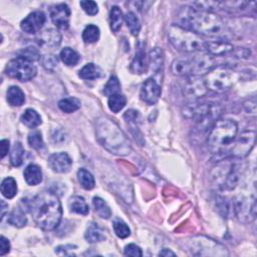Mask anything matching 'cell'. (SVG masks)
Instances as JSON below:
<instances>
[{"instance_id": "1", "label": "cell", "mask_w": 257, "mask_h": 257, "mask_svg": "<svg viewBox=\"0 0 257 257\" xmlns=\"http://www.w3.org/2000/svg\"><path fill=\"white\" fill-rule=\"evenodd\" d=\"M179 24L186 30H189L198 35L216 36L220 34L224 29L222 18L212 12L189 6L182 7L178 14Z\"/></svg>"}, {"instance_id": "2", "label": "cell", "mask_w": 257, "mask_h": 257, "mask_svg": "<svg viewBox=\"0 0 257 257\" xmlns=\"http://www.w3.org/2000/svg\"><path fill=\"white\" fill-rule=\"evenodd\" d=\"M30 211L35 224L44 231H53L63 217V207L59 197L49 191H43L33 197Z\"/></svg>"}, {"instance_id": "3", "label": "cell", "mask_w": 257, "mask_h": 257, "mask_svg": "<svg viewBox=\"0 0 257 257\" xmlns=\"http://www.w3.org/2000/svg\"><path fill=\"white\" fill-rule=\"evenodd\" d=\"M96 135L98 143L108 152L117 156H127L132 151V145L120 127L111 119L100 117L96 124Z\"/></svg>"}, {"instance_id": "4", "label": "cell", "mask_w": 257, "mask_h": 257, "mask_svg": "<svg viewBox=\"0 0 257 257\" xmlns=\"http://www.w3.org/2000/svg\"><path fill=\"white\" fill-rule=\"evenodd\" d=\"M238 133V126L232 120H218L211 128L208 147L213 153H220L233 143Z\"/></svg>"}, {"instance_id": "5", "label": "cell", "mask_w": 257, "mask_h": 257, "mask_svg": "<svg viewBox=\"0 0 257 257\" xmlns=\"http://www.w3.org/2000/svg\"><path fill=\"white\" fill-rule=\"evenodd\" d=\"M168 37L176 49L184 53H198L205 49L206 41L197 33L180 27L179 24L171 25L168 31Z\"/></svg>"}, {"instance_id": "6", "label": "cell", "mask_w": 257, "mask_h": 257, "mask_svg": "<svg viewBox=\"0 0 257 257\" xmlns=\"http://www.w3.org/2000/svg\"><path fill=\"white\" fill-rule=\"evenodd\" d=\"M182 114L186 119L196 122L201 128H207L218 121L222 114V109L217 104H201L193 101L183 108Z\"/></svg>"}, {"instance_id": "7", "label": "cell", "mask_w": 257, "mask_h": 257, "mask_svg": "<svg viewBox=\"0 0 257 257\" xmlns=\"http://www.w3.org/2000/svg\"><path fill=\"white\" fill-rule=\"evenodd\" d=\"M204 81L207 89L222 94L232 89L237 81V74L232 68L227 65H216L206 74Z\"/></svg>"}, {"instance_id": "8", "label": "cell", "mask_w": 257, "mask_h": 257, "mask_svg": "<svg viewBox=\"0 0 257 257\" xmlns=\"http://www.w3.org/2000/svg\"><path fill=\"white\" fill-rule=\"evenodd\" d=\"M186 249L190 254L196 256H227L226 247L205 236H197L187 240Z\"/></svg>"}, {"instance_id": "9", "label": "cell", "mask_w": 257, "mask_h": 257, "mask_svg": "<svg viewBox=\"0 0 257 257\" xmlns=\"http://www.w3.org/2000/svg\"><path fill=\"white\" fill-rule=\"evenodd\" d=\"M212 179L218 187L224 190H233L238 183V172L236 164L228 159L223 160L212 172Z\"/></svg>"}, {"instance_id": "10", "label": "cell", "mask_w": 257, "mask_h": 257, "mask_svg": "<svg viewBox=\"0 0 257 257\" xmlns=\"http://www.w3.org/2000/svg\"><path fill=\"white\" fill-rule=\"evenodd\" d=\"M5 72L19 82H29L36 75L37 68L33 62L18 56L7 64Z\"/></svg>"}, {"instance_id": "11", "label": "cell", "mask_w": 257, "mask_h": 257, "mask_svg": "<svg viewBox=\"0 0 257 257\" xmlns=\"http://www.w3.org/2000/svg\"><path fill=\"white\" fill-rule=\"evenodd\" d=\"M256 134L254 131L243 132L232 143V147L229 150L228 158L241 159L246 157L255 145Z\"/></svg>"}, {"instance_id": "12", "label": "cell", "mask_w": 257, "mask_h": 257, "mask_svg": "<svg viewBox=\"0 0 257 257\" xmlns=\"http://www.w3.org/2000/svg\"><path fill=\"white\" fill-rule=\"evenodd\" d=\"M236 217L243 223H250L256 217V199L254 196L237 197L233 202Z\"/></svg>"}, {"instance_id": "13", "label": "cell", "mask_w": 257, "mask_h": 257, "mask_svg": "<svg viewBox=\"0 0 257 257\" xmlns=\"http://www.w3.org/2000/svg\"><path fill=\"white\" fill-rule=\"evenodd\" d=\"M190 67H191V75H204L210 72L215 66L216 62L215 59L206 53H198L194 57L189 59Z\"/></svg>"}, {"instance_id": "14", "label": "cell", "mask_w": 257, "mask_h": 257, "mask_svg": "<svg viewBox=\"0 0 257 257\" xmlns=\"http://www.w3.org/2000/svg\"><path fill=\"white\" fill-rule=\"evenodd\" d=\"M182 91L185 97L194 100L206 95L207 87L206 84H205V81L201 79L200 76L189 75L184 82Z\"/></svg>"}, {"instance_id": "15", "label": "cell", "mask_w": 257, "mask_h": 257, "mask_svg": "<svg viewBox=\"0 0 257 257\" xmlns=\"http://www.w3.org/2000/svg\"><path fill=\"white\" fill-rule=\"evenodd\" d=\"M49 15L59 30L66 31L69 27L70 9L65 3H61L50 8Z\"/></svg>"}, {"instance_id": "16", "label": "cell", "mask_w": 257, "mask_h": 257, "mask_svg": "<svg viewBox=\"0 0 257 257\" xmlns=\"http://www.w3.org/2000/svg\"><path fill=\"white\" fill-rule=\"evenodd\" d=\"M161 87L159 84L154 79H148L145 81V83L142 85L141 92H140V97L146 104L153 106L159 100L161 96Z\"/></svg>"}, {"instance_id": "17", "label": "cell", "mask_w": 257, "mask_h": 257, "mask_svg": "<svg viewBox=\"0 0 257 257\" xmlns=\"http://www.w3.org/2000/svg\"><path fill=\"white\" fill-rule=\"evenodd\" d=\"M46 16L42 11H34L21 21L20 28L24 32L34 34L43 28Z\"/></svg>"}, {"instance_id": "18", "label": "cell", "mask_w": 257, "mask_h": 257, "mask_svg": "<svg viewBox=\"0 0 257 257\" xmlns=\"http://www.w3.org/2000/svg\"><path fill=\"white\" fill-rule=\"evenodd\" d=\"M47 164L49 168L56 173H67L71 169L72 160L67 155L66 153H56L51 155L48 160Z\"/></svg>"}, {"instance_id": "19", "label": "cell", "mask_w": 257, "mask_h": 257, "mask_svg": "<svg viewBox=\"0 0 257 257\" xmlns=\"http://www.w3.org/2000/svg\"><path fill=\"white\" fill-rule=\"evenodd\" d=\"M205 50H207L209 55L213 56H225L234 50V46L228 41L218 39L205 42Z\"/></svg>"}, {"instance_id": "20", "label": "cell", "mask_w": 257, "mask_h": 257, "mask_svg": "<svg viewBox=\"0 0 257 257\" xmlns=\"http://www.w3.org/2000/svg\"><path fill=\"white\" fill-rule=\"evenodd\" d=\"M37 41L40 46L45 48H55L61 44L62 35L58 31L47 30L40 33L37 38Z\"/></svg>"}, {"instance_id": "21", "label": "cell", "mask_w": 257, "mask_h": 257, "mask_svg": "<svg viewBox=\"0 0 257 257\" xmlns=\"http://www.w3.org/2000/svg\"><path fill=\"white\" fill-rule=\"evenodd\" d=\"M23 175L25 181L31 186H36L40 184L42 181V171L37 165H29L25 168Z\"/></svg>"}, {"instance_id": "22", "label": "cell", "mask_w": 257, "mask_h": 257, "mask_svg": "<svg viewBox=\"0 0 257 257\" xmlns=\"http://www.w3.org/2000/svg\"><path fill=\"white\" fill-rule=\"evenodd\" d=\"M85 238L89 243H97L106 239L105 232L96 223H91L85 233Z\"/></svg>"}, {"instance_id": "23", "label": "cell", "mask_w": 257, "mask_h": 257, "mask_svg": "<svg viewBox=\"0 0 257 257\" xmlns=\"http://www.w3.org/2000/svg\"><path fill=\"white\" fill-rule=\"evenodd\" d=\"M68 206L71 212L81 215H87L90 212L89 205L86 200L81 196H73L68 201Z\"/></svg>"}, {"instance_id": "24", "label": "cell", "mask_w": 257, "mask_h": 257, "mask_svg": "<svg viewBox=\"0 0 257 257\" xmlns=\"http://www.w3.org/2000/svg\"><path fill=\"white\" fill-rule=\"evenodd\" d=\"M171 70L178 76H189L191 75V67L189 59H178L173 62Z\"/></svg>"}, {"instance_id": "25", "label": "cell", "mask_w": 257, "mask_h": 257, "mask_svg": "<svg viewBox=\"0 0 257 257\" xmlns=\"http://www.w3.org/2000/svg\"><path fill=\"white\" fill-rule=\"evenodd\" d=\"M6 96H7L8 104L12 107H21L25 101L24 93L21 91V89L15 86L10 87L7 90Z\"/></svg>"}, {"instance_id": "26", "label": "cell", "mask_w": 257, "mask_h": 257, "mask_svg": "<svg viewBox=\"0 0 257 257\" xmlns=\"http://www.w3.org/2000/svg\"><path fill=\"white\" fill-rule=\"evenodd\" d=\"M21 122L23 125L30 128H35L39 125H41V117L38 113L32 109H28L21 116Z\"/></svg>"}, {"instance_id": "27", "label": "cell", "mask_w": 257, "mask_h": 257, "mask_svg": "<svg viewBox=\"0 0 257 257\" xmlns=\"http://www.w3.org/2000/svg\"><path fill=\"white\" fill-rule=\"evenodd\" d=\"M146 53L143 47H139L138 51L136 53V56L131 64V70L134 73L142 74L146 70Z\"/></svg>"}, {"instance_id": "28", "label": "cell", "mask_w": 257, "mask_h": 257, "mask_svg": "<svg viewBox=\"0 0 257 257\" xmlns=\"http://www.w3.org/2000/svg\"><path fill=\"white\" fill-rule=\"evenodd\" d=\"M100 75H101L100 68L93 63L86 64L79 72L80 78L86 81H93L98 79Z\"/></svg>"}, {"instance_id": "29", "label": "cell", "mask_w": 257, "mask_h": 257, "mask_svg": "<svg viewBox=\"0 0 257 257\" xmlns=\"http://www.w3.org/2000/svg\"><path fill=\"white\" fill-rule=\"evenodd\" d=\"M93 205L95 207L96 213L104 219H109L112 216V211L111 208L109 207V205L105 200H102L99 197H94L93 199Z\"/></svg>"}, {"instance_id": "30", "label": "cell", "mask_w": 257, "mask_h": 257, "mask_svg": "<svg viewBox=\"0 0 257 257\" xmlns=\"http://www.w3.org/2000/svg\"><path fill=\"white\" fill-rule=\"evenodd\" d=\"M61 60L67 66H74L80 62V56L76 51L70 47H64L61 51Z\"/></svg>"}, {"instance_id": "31", "label": "cell", "mask_w": 257, "mask_h": 257, "mask_svg": "<svg viewBox=\"0 0 257 257\" xmlns=\"http://www.w3.org/2000/svg\"><path fill=\"white\" fill-rule=\"evenodd\" d=\"M59 108L65 114H71L81 108V101L76 97H65L59 101Z\"/></svg>"}, {"instance_id": "32", "label": "cell", "mask_w": 257, "mask_h": 257, "mask_svg": "<svg viewBox=\"0 0 257 257\" xmlns=\"http://www.w3.org/2000/svg\"><path fill=\"white\" fill-rule=\"evenodd\" d=\"M123 12L119 6H113L110 11V27L114 32H118L123 25Z\"/></svg>"}, {"instance_id": "33", "label": "cell", "mask_w": 257, "mask_h": 257, "mask_svg": "<svg viewBox=\"0 0 257 257\" xmlns=\"http://www.w3.org/2000/svg\"><path fill=\"white\" fill-rule=\"evenodd\" d=\"M78 179L81 186L86 190H92L95 188V178L91 172L82 168L78 171Z\"/></svg>"}, {"instance_id": "34", "label": "cell", "mask_w": 257, "mask_h": 257, "mask_svg": "<svg viewBox=\"0 0 257 257\" xmlns=\"http://www.w3.org/2000/svg\"><path fill=\"white\" fill-rule=\"evenodd\" d=\"M1 193L7 199H12L17 194V184L12 177L3 180L1 183Z\"/></svg>"}, {"instance_id": "35", "label": "cell", "mask_w": 257, "mask_h": 257, "mask_svg": "<svg viewBox=\"0 0 257 257\" xmlns=\"http://www.w3.org/2000/svg\"><path fill=\"white\" fill-rule=\"evenodd\" d=\"M164 64L163 51L159 47L154 48L150 53V66L154 71H159Z\"/></svg>"}, {"instance_id": "36", "label": "cell", "mask_w": 257, "mask_h": 257, "mask_svg": "<svg viewBox=\"0 0 257 257\" xmlns=\"http://www.w3.org/2000/svg\"><path fill=\"white\" fill-rule=\"evenodd\" d=\"M126 104H127V98L125 97V96H123L121 94H116V95L109 96V99H108L109 108L115 114H118L119 112H121L125 108Z\"/></svg>"}, {"instance_id": "37", "label": "cell", "mask_w": 257, "mask_h": 257, "mask_svg": "<svg viewBox=\"0 0 257 257\" xmlns=\"http://www.w3.org/2000/svg\"><path fill=\"white\" fill-rule=\"evenodd\" d=\"M8 223L11 224L12 226H15L17 228H21L23 226L27 225L28 223V218L25 216L24 212L19 209V208H15L8 216L7 219Z\"/></svg>"}, {"instance_id": "38", "label": "cell", "mask_w": 257, "mask_h": 257, "mask_svg": "<svg viewBox=\"0 0 257 257\" xmlns=\"http://www.w3.org/2000/svg\"><path fill=\"white\" fill-rule=\"evenodd\" d=\"M125 21L127 23L128 29L130 30L131 33L133 35L137 36L141 31V23H140V20L137 17V15L132 11L128 12L125 16Z\"/></svg>"}, {"instance_id": "39", "label": "cell", "mask_w": 257, "mask_h": 257, "mask_svg": "<svg viewBox=\"0 0 257 257\" xmlns=\"http://www.w3.org/2000/svg\"><path fill=\"white\" fill-rule=\"evenodd\" d=\"M99 29L96 25L89 24L83 32V40L86 43H95L99 39Z\"/></svg>"}, {"instance_id": "40", "label": "cell", "mask_w": 257, "mask_h": 257, "mask_svg": "<svg viewBox=\"0 0 257 257\" xmlns=\"http://www.w3.org/2000/svg\"><path fill=\"white\" fill-rule=\"evenodd\" d=\"M23 156H24V149H23L21 143L16 142L14 144L11 154H10L11 164L14 167H19L23 162Z\"/></svg>"}, {"instance_id": "41", "label": "cell", "mask_w": 257, "mask_h": 257, "mask_svg": "<svg viewBox=\"0 0 257 257\" xmlns=\"http://www.w3.org/2000/svg\"><path fill=\"white\" fill-rule=\"evenodd\" d=\"M113 227H114V231L118 237L120 238H127L131 235V230L128 228V226L127 225V223H125L123 220L121 219H116L113 223Z\"/></svg>"}, {"instance_id": "42", "label": "cell", "mask_w": 257, "mask_h": 257, "mask_svg": "<svg viewBox=\"0 0 257 257\" xmlns=\"http://www.w3.org/2000/svg\"><path fill=\"white\" fill-rule=\"evenodd\" d=\"M120 93H121V84L119 82V79L117 78L116 75H112L110 80H109V82L105 86L104 94L107 96H111L113 95L120 94Z\"/></svg>"}, {"instance_id": "43", "label": "cell", "mask_w": 257, "mask_h": 257, "mask_svg": "<svg viewBox=\"0 0 257 257\" xmlns=\"http://www.w3.org/2000/svg\"><path fill=\"white\" fill-rule=\"evenodd\" d=\"M29 144L32 148L35 150H40L43 148L44 143L41 136V133L39 131H34L29 135Z\"/></svg>"}, {"instance_id": "44", "label": "cell", "mask_w": 257, "mask_h": 257, "mask_svg": "<svg viewBox=\"0 0 257 257\" xmlns=\"http://www.w3.org/2000/svg\"><path fill=\"white\" fill-rule=\"evenodd\" d=\"M41 64L45 69L54 71L58 66V59L54 55H45L41 58Z\"/></svg>"}, {"instance_id": "45", "label": "cell", "mask_w": 257, "mask_h": 257, "mask_svg": "<svg viewBox=\"0 0 257 257\" xmlns=\"http://www.w3.org/2000/svg\"><path fill=\"white\" fill-rule=\"evenodd\" d=\"M82 8L85 10V12L91 16H94L98 13V6L96 2L92 1V0H86V1L80 2Z\"/></svg>"}, {"instance_id": "46", "label": "cell", "mask_w": 257, "mask_h": 257, "mask_svg": "<svg viewBox=\"0 0 257 257\" xmlns=\"http://www.w3.org/2000/svg\"><path fill=\"white\" fill-rule=\"evenodd\" d=\"M19 57H23L25 59H28L32 62H34V61H38L40 59V56H39V53L38 50L36 48H32V47H29V48H24L23 50H21L19 55Z\"/></svg>"}, {"instance_id": "47", "label": "cell", "mask_w": 257, "mask_h": 257, "mask_svg": "<svg viewBox=\"0 0 257 257\" xmlns=\"http://www.w3.org/2000/svg\"><path fill=\"white\" fill-rule=\"evenodd\" d=\"M124 254L126 256H133V257H141L143 256V252H142V249L137 246L136 244H128L125 247V250H124Z\"/></svg>"}, {"instance_id": "48", "label": "cell", "mask_w": 257, "mask_h": 257, "mask_svg": "<svg viewBox=\"0 0 257 257\" xmlns=\"http://www.w3.org/2000/svg\"><path fill=\"white\" fill-rule=\"evenodd\" d=\"M244 109L248 114L255 115V113H256V98L254 96L252 98L247 99L244 102Z\"/></svg>"}, {"instance_id": "49", "label": "cell", "mask_w": 257, "mask_h": 257, "mask_svg": "<svg viewBox=\"0 0 257 257\" xmlns=\"http://www.w3.org/2000/svg\"><path fill=\"white\" fill-rule=\"evenodd\" d=\"M10 251V243L9 240L6 239L4 236L0 238V256H3Z\"/></svg>"}, {"instance_id": "50", "label": "cell", "mask_w": 257, "mask_h": 257, "mask_svg": "<svg viewBox=\"0 0 257 257\" xmlns=\"http://www.w3.org/2000/svg\"><path fill=\"white\" fill-rule=\"evenodd\" d=\"M0 151H1V158H5L9 151V141L8 140H1L0 142Z\"/></svg>"}, {"instance_id": "51", "label": "cell", "mask_w": 257, "mask_h": 257, "mask_svg": "<svg viewBox=\"0 0 257 257\" xmlns=\"http://www.w3.org/2000/svg\"><path fill=\"white\" fill-rule=\"evenodd\" d=\"M160 256H176V254L174 252H172L171 250L167 249V248H164L160 253H159Z\"/></svg>"}, {"instance_id": "52", "label": "cell", "mask_w": 257, "mask_h": 257, "mask_svg": "<svg viewBox=\"0 0 257 257\" xmlns=\"http://www.w3.org/2000/svg\"><path fill=\"white\" fill-rule=\"evenodd\" d=\"M7 208H8V205L3 200H1V220L4 218V215H5Z\"/></svg>"}]
</instances>
